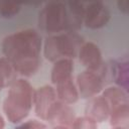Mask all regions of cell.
I'll return each instance as SVG.
<instances>
[{
    "instance_id": "cell-1",
    "label": "cell",
    "mask_w": 129,
    "mask_h": 129,
    "mask_svg": "<svg viewBox=\"0 0 129 129\" xmlns=\"http://www.w3.org/2000/svg\"><path fill=\"white\" fill-rule=\"evenodd\" d=\"M42 39L34 29H23L7 35L2 51L14 71L22 76H33L40 67Z\"/></svg>"
},
{
    "instance_id": "cell-2",
    "label": "cell",
    "mask_w": 129,
    "mask_h": 129,
    "mask_svg": "<svg viewBox=\"0 0 129 129\" xmlns=\"http://www.w3.org/2000/svg\"><path fill=\"white\" fill-rule=\"evenodd\" d=\"M33 89L24 79L15 80L9 87L3 102V111L11 123H20L24 120L32 107Z\"/></svg>"
},
{
    "instance_id": "cell-3",
    "label": "cell",
    "mask_w": 129,
    "mask_h": 129,
    "mask_svg": "<svg viewBox=\"0 0 129 129\" xmlns=\"http://www.w3.org/2000/svg\"><path fill=\"white\" fill-rule=\"evenodd\" d=\"M83 43V37L74 31L52 34L44 40V56L49 61L54 62L62 58L73 59L78 56V52Z\"/></svg>"
},
{
    "instance_id": "cell-4",
    "label": "cell",
    "mask_w": 129,
    "mask_h": 129,
    "mask_svg": "<svg viewBox=\"0 0 129 129\" xmlns=\"http://www.w3.org/2000/svg\"><path fill=\"white\" fill-rule=\"evenodd\" d=\"M38 27L49 34L69 31L67 2L50 1L45 3L38 13Z\"/></svg>"
},
{
    "instance_id": "cell-5",
    "label": "cell",
    "mask_w": 129,
    "mask_h": 129,
    "mask_svg": "<svg viewBox=\"0 0 129 129\" xmlns=\"http://www.w3.org/2000/svg\"><path fill=\"white\" fill-rule=\"evenodd\" d=\"M107 74L86 70L77 77L76 86L79 95L84 99H90L97 96L104 87Z\"/></svg>"
},
{
    "instance_id": "cell-6",
    "label": "cell",
    "mask_w": 129,
    "mask_h": 129,
    "mask_svg": "<svg viewBox=\"0 0 129 129\" xmlns=\"http://www.w3.org/2000/svg\"><path fill=\"white\" fill-rule=\"evenodd\" d=\"M111 17L108 6L102 1L85 2L84 24L91 29H99L107 25Z\"/></svg>"
},
{
    "instance_id": "cell-7",
    "label": "cell",
    "mask_w": 129,
    "mask_h": 129,
    "mask_svg": "<svg viewBox=\"0 0 129 129\" xmlns=\"http://www.w3.org/2000/svg\"><path fill=\"white\" fill-rule=\"evenodd\" d=\"M78 56L81 63L87 70L107 74V67L103 61L101 50L96 43L92 41L84 42L80 47Z\"/></svg>"
},
{
    "instance_id": "cell-8",
    "label": "cell",
    "mask_w": 129,
    "mask_h": 129,
    "mask_svg": "<svg viewBox=\"0 0 129 129\" xmlns=\"http://www.w3.org/2000/svg\"><path fill=\"white\" fill-rule=\"evenodd\" d=\"M56 100L55 90L51 86L45 85L39 87L33 93V104L36 116L41 120H46L47 113Z\"/></svg>"
},
{
    "instance_id": "cell-9",
    "label": "cell",
    "mask_w": 129,
    "mask_h": 129,
    "mask_svg": "<svg viewBox=\"0 0 129 129\" xmlns=\"http://www.w3.org/2000/svg\"><path fill=\"white\" fill-rule=\"evenodd\" d=\"M75 112L74 109L58 100H56L53 105L50 107L46 120L54 126H72L75 120Z\"/></svg>"
},
{
    "instance_id": "cell-10",
    "label": "cell",
    "mask_w": 129,
    "mask_h": 129,
    "mask_svg": "<svg viewBox=\"0 0 129 129\" xmlns=\"http://www.w3.org/2000/svg\"><path fill=\"white\" fill-rule=\"evenodd\" d=\"M86 116L93 119L96 122H103L109 119L110 116V106L102 95H97L90 98L86 108Z\"/></svg>"
},
{
    "instance_id": "cell-11",
    "label": "cell",
    "mask_w": 129,
    "mask_h": 129,
    "mask_svg": "<svg viewBox=\"0 0 129 129\" xmlns=\"http://www.w3.org/2000/svg\"><path fill=\"white\" fill-rule=\"evenodd\" d=\"M111 72L117 87L128 92L129 89V61L127 57L111 60Z\"/></svg>"
},
{
    "instance_id": "cell-12",
    "label": "cell",
    "mask_w": 129,
    "mask_h": 129,
    "mask_svg": "<svg viewBox=\"0 0 129 129\" xmlns=\"http://www.w3.org/2000/svg\"><path fill=\"white\" fill-rule=\"evenodd\" d=\"M55 86H56L55 93H56V97L58 101L64 104H68V105L74 104L78 101L79 92H78L76 84L74 83L73 77L57 83Z\"/></svg>"
},
{
    "instance_id": "cell-13",
    "label": "cell",
    "mask_w": 129,
    "mask_h": 129,
    "mask_svg": "<svg viewBox=\"0 0 129 129\" xmlns=\"http://www.w3.org/2000/svg\"><path fill=\"white\" fill-rule=\"evenodd\" d=\"M74 72V62L72 59L62 58L56 60L51 70V82L56 85L57 83L72 78V74Z\"/></svg>"
},
{
    "instance_id": "cell-14",
    "label": "cell",
    "mask_w": 129,
    "mask_h": 129,
    "mask_svg": "<svg viewBox=\"0 0 129 129\" xmlns=\"http://www.w3.org/2000/svg\"><path fill=\"white\" fill-rule=\"evenodd\" d=\"M102 96L105 98V100L107 101V103L110 106V111L118 106L121 105H125V104H129L128 101V92H126L125 90L119 88V87H108L106 88L103 93Z\"/></svg>"
},
{
    "instance_id": "cell-15",
    "label": "cell",
    "mask_w": 129,
    "mask_h": 129,
    "mask_svg": "<svg viewBox=\"0 0 129 129\" xmlns=\"http://www.w3.org/2000/svg\"><path fill=\"white\" fill-rule=\"evenodd\" d=\"M110 124L112 127H125L128 126L129 121V104L118 106L110 111Z\"/></svg>"
},
{
    "instance_id": "cell-16",
    "label": "cell",
    "mask_w": 129,
    "mask_h": 129,
    "mask_svg": "<svg viewBox=\"0 0 129 129\" xmlns=\"http://www.w3.org/2000/svg\"><path fill=\"white\" fill-rule=\"evenodd\" d=\"M14 73L15 71L8 59L6 57H0V91L15 81Z\"/></svg>"
},
{
    "instance_id": "cell-17",
    "label": "cell",
    "mask_w": 129,
    "mask_h": 129,
    "mask_svg": "<svg viewBox=\"0 0 129 129\" xmlns=\"http://www.w3.org/2000/svg\"><path fill=\"white\" fill-rule=\"evenodd\" d=\"M20 8H21V5L17 3L0 2V15L6 18L13 17L20 11Z\"/></svg>"
},
{
    "instance_id": "cell-18",
    "label": "cell",
    "mask_w": 129,
    "mask_h": 129,
    "mask_svg": "<svg viewBox=\"0 0 129 129\" xmlns=\"http://www.w3.org/2000/svg\"><path fill=\"white\" fill-rule=\"evenodd\" d=\"M72 128L73 129H98L97 122L87 116L76 118L72 124Z\"/></svg>"
},
{
    "instance_id": "cell-19",
    "label": "cell",
    "mask_w": 129,
    "mask_h": 129,
    "mask_svg": "<svg viewBox=\"0 0 129 129\" xmlns=\"http://www.w3.org/2000/svg\"><path fill=\"white\" fill-rule=\"evenodd\" d=\"M15 129H46V125L40 121L31 119L21 123L20 125L15 127Z\"/></svg>"
},
{
    "instance_id": "cell-20",
    "label": "cell",
    "mask_w": 129,
    "mask_h": 129,
    "mask_svg": "<svg viewBox=\"0 0 129 129\" xmlns=\"http://www.w3.org/2000/svg\"><path fill=\"white\" fill-rule=\"evenodd\" d=\"M118 8L120 11H122L123 13H128L129 11V2L127 0H120L117 2Z\"/></svg>"
},
{
    "instance_id": "cell-21",
    "label": "cell",
    "mask_w": 129,
    "mask_h": 129,
    "mask_svg": "<svg viewBox=\"0 0 129 129\" xmlns=\"http://www.w3.org/2000/svg\"><path fill=\"white\" fill-rule=\"evenodd\" d=\"M5 127V121H4V118L0 115V129H4Z\"/></svg>"
},
{
    "instance_id": "cell-22",
    "label": "cell",
    "mask_w": 129,
    "mask_h": 129,
    "mask_svg": "<svg viewBox=\"0 0 129 129\" xmlns=\"http://www.w3.org/2000/svg\"><path fill=\"white\" fill-rule=\"evenodd\" d=\"M52 129H69V127H66V126H54Z\"/></svg>"
},
{
    "instance_id": "cell-23",
    "label": "cell",
    "mask_w": 129,
    "mask_h": 129,
    "mask_svg": "<svg viewBox=\"0 0 129 129\" xmlns=\"http://www.w3.org/2000/svg\"><path fill=\"white\" fill-rule=\"evenodd\" d=\"M112 129H127V128H125V127H113Z\"/></svg>"
}]
</instances>
